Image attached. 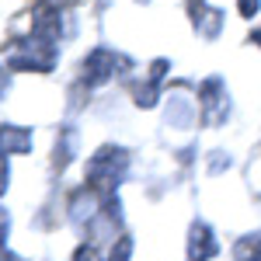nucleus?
I'll list each match as a JSON object with an SVG mask.
<instances>
[{"mask_svg": "<svg viewBox=\"0 0 261 261\" xmlns=\"http://www.w3.org/2000/svg\"><path fill=\"white\" fill-rule=\"evenodd\" d=\"M4 60L11 70H53V63H56V39H45L39 32H32V35H24L18 39L7 53H4Z\"/></svg>", "mask_w": 261, "mask_h": 261, "instance_id": "obj_1", "label": "nucleus"}, {"mask_svg": "<svg viewBox=\"0 0 261 261\" xmlns=\"http://www.w3.org/2000/svg\"><path fill=\"white\" fill-rule=\"evenodd\" d=\"M125 164H129V157H125V150H119V146L98 150L87 161V188H94L101 199H108L115 192V185L122 181V174H125Z\"/></svg>", "mask_w": 261, "mask_h": 261, "instance_id": "obj_2", "label": "nucleus"}, {"mask_svg": "<svg viewBox=\"0 0 261 261\" xmlns=\"http://www.w3.org/2000/svg\"><path fill=\"white\" fill-rule=\"evenodd\" d=\"M119 63H125V60H119L112 49H94L87 60H84V84H105V81H112L115 77V70H122Z\"/></svg>", "mask_w": 261, "mask_h": 261, "instance_id": "obj_3", "label": "nucleus"}, {"mask_svg": "<svg viewBox=\"0 0 261 261\" xmlns=\"http://www.w3.org/2000/svg\"><path fill=\"white\" fill-rule=\"evenodd\" d=\"M199 98H202V119L209 122V125H220L223 115H226V94H223V81H220V77H209V81L202 84Z\"/></svg>", "mask_w": 261, "mask_h": 261, "instance_id": "obj_4", "label": "nucleus"}, {"mask_svg": "<svg viewBox=\"0 0 261 261\" xmlns=\"http://www.w3.org/2000/svg\"><path fill=\"white\" fill-rule=\"evenodd\" d=\"M216 251H220V244L213 237V230L205 223H195L188 233V261H209Z\"/></svg>", "mask_w": 261, "mask_h": 261, "instance_id": "obj_5", "label": "nucleus"}, {"mask_svg": "<svg viewBox=\"0 0 261 261\" xmlns=\"http://www.w3.org/2000/svg\"><path fill=\"white\" fill-rule=\"evenodd\" d=\"M188 7H192V21H195V28H199L202 35L216 39V35H220V28H223V11L205 7L202 0H188Z\"/></svg>", "mask_w": 261, "mask_h": 261, "instance_id": "obj_6", "label": "nucleus"}, {"mask_svg": "<svg viewBox=\"0 0 261 261\" xmlns=\"http://www.w3.org/2000/svg\"><path fill=\"white\" fill-rule=\"evenodd\" d=\"M32 150V129L24 125H0V153H28Z\"/></svg>", "mask_w": 261, "mask_h": 261, "instance_id": "obj_7", "label": "nucleus"}, {"mask_svg": "<svg viewBox=\"0 0 261 261\" xmlns=\"http://www.w3.org/2000/svg\"><path fill=\"white\" fill-rule=\"evenodd\" d=\"M233 261H261V233H247L233 244Z\"/></svg>", "mask_w": 261, "mask_h": 261, "instance_id": "obj_8", "label": "nucleus"}, {"mask_svg": "<svg viewBox=\"0 0 261 261\" xmlns=\"http://www.w3.org/2000/svg\"><path fill=\"white\" fill-rule=\"evenodd\" d=\"M129 254H133V241H129V237H119V244L112 247L108 261H129Z\"/></svg>", "mask_w": 261, "mask_h": 261, "instance_id": "obj_9", "label": "nucleus"}, {"mask_svg": "<svg viewBox=\"0 0 261 261\" xmlns=\"http://www.w3.org/2000/svg\"><path fill=\"white\" fill-rule=\"evenodd\" d=\"M73 261H98V247H94V244H84V247H77Z\"/></svg>", "mask_w": 261, "mask_h": 261, "instance_id": "obj_10", "label": "nucleus"}, {"mask_svg": "<svg viewBox=\"0 0 261 261\" xmlns=\"http://www.w3.org/2000/svg\"><path fill=\"white\" fill-rule=\"evenodd\" d=\"M241 14H244V18L258 14V0H241Z\"/></svg>", "mask_w": 261, "mask_h": 261, "instance_id": "obj_11", "label": "nucleus"}, {"mask_svg": "<svg viewBox=\"0 0 261 261\" xmlns=\"http://www.w3.org/2000/svg\"><path fill=\"white\" fill-rule=\"evenodd\" d=\"M4 188H7V157L0 153V195H4Z\"/></svg>", "mask_w": 261, "mask_h": 261, "instance_id": "obj_12", "label": "nucleus"}, {"mask_svg": "<svg viewBox=\"0 0 261 261\" xmlns=\"http://www.w3.org/2000/svg\"><path fill=\"white\" fill-rule=\"evenodd\" d=\"M45 7H53V11H60V7H70V4H77V0H42Z\"/></svg>", "mask_w": 261, "mask_h": 261, "instance_id": "obj_13", "label": "nucleus"}, {"mask_svg": "<svg viewBox=\"0 0 261 261\" xmlns=\"http://www.w3.org/2000/svg\"><path fill=\"white\" fill-rule=\"evenodd\" d=\"M7 213H4V209H0V244H4V237H7Z\"/></svg>", "mask_w": 261, "mask_h": 261, "instance_id": "obj_14", "label": "nucleus"}, {"mask_svg": "<svg viewBox=\"0 0 261 261\" xmlns=\"http://www.w3.org/2000/svg\"><path fill=\"white\" fill-rule=\"evenodd\" d=\"M0 261H21L18 254H11V251H4V247H0Z\"/></svg>", "mask_w": 261, "mask_h": 261, "instance_id": "obj_15", "label": "nucleus"}, {"mask_svg": "<svg viewBox=\"0 0 261 261\" xmlns=\"http://www.w3.org/2000/svg\"><path fill=\"white\" fill-rule=\"evenodd\" d=\"M251 42H254V45H261V28L254 32V35H251Z\"/></svg>", "mask_w": 261, "mask_h": 261, "instance_id": "obj_16", "label": "nucleus"}]
</instances>
